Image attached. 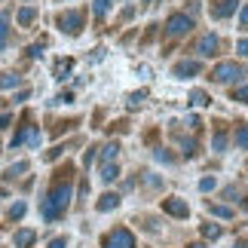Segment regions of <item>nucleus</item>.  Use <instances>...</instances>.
<instances>
[{"label":"nucleus","instance_id":"nucleus-1","mask_svg":"<svg viewBox=\"0 0 248 248\" xmlns=\"http://www.w3.org/2000/svg\"><path fill=\"white\" fill-rule=\"evenodd\" d=\"M71 166H64V171H59V178L52 181L49 193L43 196L40 202V215L46 217V221H59V217L68 212L71 205V196H74V184H71Z\"/></svg>","mask_w":248,"mask_h":248},{"label":"nucleus","instance_id":"nucleus-2","mask_svg":"<svg viewBox=\"0 0 248 248\" xmlns=\"http://www.w3.org/2000/svg\"><path fill=\"white\" fill-rule=\"evenodd\" d=\"M242 77H245V64H236V62H221L212 71L215 83H233V80H242Z\"/></svg>","mask_w":248,"mask_h":248},{"label":"nucleus","instance_id":"nucleus-3","mask_svg":"<svg viewBox=\"0 0 248 248\" xmlns=\"http://www.w3.org/2000/svg\"><path fill=\"white\" fill-rule=\"evenodd\" d=\"M55 25H59L68 37H77L83 31V13H77V9H64V13L55 16Z\"/></svg>","mask_w":248,"mask_h":248},{"label":"nucleus","instance_id":"nucleus-4","mask_svg":"<svg viewBox=\"0 0 248 248\" xmlns=\"http://www.w3.org/2000/svg\"><path fill=\"white\" fill-rule=\"evenodd\" d=\"M193 31V18H190L187 13H171L166 18V34L169 37H184Z\"/></svg>","mask_w":248,"mask_h":248},{"label":"nucleus","instance_id":"nucleus-5","mask_svg":"<svg viewBox=\"0 0 248 248\" xmlns=\"http://www.w3.org/2000/svg\"><path fill=\"white\" fill-rule=\"evenodd\" d=\"M104 248H135V236L126 227H117L113 233L104 236Z\"/></svg>","mask_w":248,"mask_h":248},{"label":"nucleus","instance_id":"nucleus-6","mask_svg":"<svg viewBox=\"0 0 248 248\" xmlns=\"http://www.w3.org/2000/svg\"><path fill=\"white\" fill-rule=\"evenodd\" d=\"M163 212L171 215V217H187L190 215V205L181 196H169V199H163Z\"/></svg>","mask_w":248,"mask_h":248},{"label":"nucleus","instance_id":"nucleus-7","mask_svg":"<svg viewBox=\"0 0 248 248\" xmlns=\"http://www.w3.org/2000/svg\"><path fill=\"white\" fill-rule=\"evenodd\" d=\"M199 71H202V64H199V62H190V59H184V62H178L175 68H171V77H181V80H187V77H196Z\"/></svg>","mask_w":248,"mask_h":248},{"label":"nucleus","instance_id":"nucleus-8","mask_svg":"<svg viewBox=\"0 0 248 248\" xmlns=\"http://www.w3.org/2000/svg\"><path fill=\"white\" fill-rule=\"evenodd\" d=\"M239 6V0H212V18H230Z\"/></svg>","mask_w":248,"mask_h":248},{"label":"nucleus","instance_id":"nucleus-9","mask_svg":"<svg viewBox=\"0 0 248 248\" xmlns=\"http://www.w3.org/2000/svg\"><path fill=\"white\" fill-rule=\"evenodd\" d=\"M215 49H217V37L215 34H202V37H199V43H196V52L199 55H205V59H208V55H215Z\"/></svg>","mask_w":248,"mask_h":248},{"label":"nucleus","instance_id":"nucleus-10","mask_svg":"<svg viewBox=\"0 0 248 248\" xmlns=\"http://www.w3.org/2000/svg\"><path fill=\"white\" fill-rule=\"evenodd\" d=\"M98 150H101V166L117 163V154H120V144H117V141H110V144H104V147H98Z\"/></svg>","mask_w":248,"mask_h":248},{"label":"nucleus","instance_id":"nucleus-11","mask_svg":"<svg viewBox=\"0 0 248 248\" xmlns=\"http://www.w3.org/2000/svg\"><path fill=\"white\" fill-rule=\"evenodd\" d=\"M117 205H120V196L117 193H104L95 208H98V212H110V208H117Z\"/></svg>","mask_w":248,"mask_h":248},{"label":"nucleus","instance_id":"nucleus-12","mask_svg":"<svg viewBox=\"0 0 248 248\" xmlns=\"http://www.w3.org/2000/svg\"><path fill=\"white\" fill-rule=\"evenodd\" d=\"M34 239H37L34 230H18V233H16V245H18V248H31Z\"/></svg>","mask_w":248,"mask_h":248},{"label":"nucleus","instance_id":"nucleus-13","mask_svg":"<svg viewBox=\"0 0 248 248\" xmlns=\"http://www.w3.org/2000/svg\"><path fill=\"white\" fill-rule=\"evenodd\" d=\"M16 18H18V25H22V28H28V25H31L34 18H37V9H34V6H22Z\"/></svg>","mask_w":248,"mask_h":248},{"label":"nucleus","instance_id":"nucleus-14","mask_svg":"<svg viewBox=\"0 0 248 248\" xmlns=\"http://www.w3.org/2000/svg\"><path fill=\"white\" fill-rule=\"evenodd\" d=\"M208 212H212L215 217H236V212L230 205H217V202H208Z\"/></svg>","mask_w":248,"mask_h":248},{"label":"nucleus","instance_id":"nucleus-15","mask_svg":"<svg viewBox=\"0 0 248 248\" xmlns=\"http://www.w3.org/2000/svg\"><path fill=\"white\" fill-rule=\"evenodd\" d=\"M9 40V13H0V49Z\"/></svg>","mask_w":248,"mask_h":248},{"label":"nucleus","instance_id":"nucleus-16","mask_svg":"<svg viewBox=\"0 0 248 248\" xmlns=\"http://www.w3.org/2000/svg\"><path fill=\"white\" fill-rule=\"evenodd\" d=\"M190 104H193V108H205V104H212V98H208L202 89H193L190 92Z\"/></svg>","mask_w":248,"mask_h":248},{"label":"nucleus","instance_id":"nucleus-17","mask_svg":"<svg viewBox=\"0 0 248 248\" xmlns=\"http://www.w3.org/2000/svg\"><path fill=\"white\" fill-rule=\"evenodd\" d=\"M120 175V169H117V163H108V166H101V181L104 184H110L113 178Z\"/></svg>","mask_w":248,"mask_h":248},{"label":"nucleus","instance_id":"nucleus-18","mask_svg":"<svg viewBox=\"0 0 248 248\" xmlns=\"http://www.w3.org/2000/svg\"><path fill=\"white\" fill-rule=\"evenodd\" d=\"M16 86H22V77H16V74H3L0 77V89H16Z\"/></svg>","mask_w":248,"mask_h":248},{"label":"nucleus","instance_id":"nucleus-19","mask_svg":"<svg viewBox=\"0 0 248 248\" xmlns=\"http://www.w3.org/2000/svg\"><path fill=\"white\" fill-rule=\"evenodd\" d=\"M212 147L217 150V154H221V150L227 147V132H224V129H217V132H215V138H212Z\"/></svg>","mask_w":248,"mask_h":248},{"label":"nucleus","instance_id":"nucleus-20","mask_svg":"<svg viewBox=\"0 0 248 248\" xmlns=\"http://www.w3.org/2000/svg\"><path fill=\"white\" fill-rule=\"evenodd\" d=\"M236 147L248 150V126H239V129H236Z\"/></svg>","mask_w":248,"mask_h":248},{"label":"nucleus","instance_id":"nucleus-21","mask_svg":"<svg viewBox=\"0 0 248 248\" xmlns=\"http://www.w3.org/2000/svg\"><path fill=\"white\" fill-rule=\"evenodd\" d=\"M95 16H98V18H104V16H108V9H110V0H95Z\"/></svg>","mask_w":248,"mask_h":248},{"label":"nucleus","instance_id":"nucleus-22","mask_svg":"<svg viewBox=\"0 0 248 248\" xmlns=\"http://www.w3.org/2000/svg\"><path fill=\"white\" fill-rule=\"evenodd\" d=\"M202 236H205V239H217V236H221V227H217V224H205Z\"/></svg>","mask_w":248,"mask_h":248},{"label":"nucleus","instance_id":"nucleus-23","mask_svg":"<svg viewBox=\"0 0 248 248\" xmlns=\"http://www.w3.org/2000/svg\"><path fill=\"white\" fill-rule=\"evenodd\" d=\"M71 71V59H62L59 64H55V77H59V80H64V74H68Z\"/></svg>","mask_w":248,"mask_h":248},{"label":"nucleus","instance_id":"nucleus-24","mask_svg":"<svg viewBox=\"0 0 248 248\" xmlns=\"http://www.w3.org/2000/svg\"><path fill=\"white\" fill-rule=\"evenodd\" d=\"M22 215H25V202H16V205H13V208L6 212V217H9V221H18Z\"/></svg>","mask_w":248,"mask_h":248},{"label":"nucleus","instance_id":"nucleus-25","mask_svg":"<svg viewBox=\"0 0 248 248\" xmlns=\"http://www.w3.org/2000/svg\"><path fill=\"white\" fill-rule=\"evenodd\" d=\"M22 171H28V163H16V166H9V169H6V178H18Z\"/></svg>","mask_w":248,"mask_h":248},{"label":"nucleus","instance_id":"nucleus-26","mask_svg":"<svg viewBox=\"0 0 248 248\" xmlns=\"http://www.w3.org/2000/svg\"><path fill=\"white\" fill-rule=\"evenodd\" d=\"M233 101H239V104H248V86H239V89L233 92Z\"/></svg>","mask_w":248,"mask_h":248},{"label":"nucleus","instance_id":"nucleus-27","mask_svg":"<svg viewBox=\"0 0 248 248\" xmlns=\"http://www.w3.org/2000/svg\"><path fill=\"white\" fill-rule=\"evenodd\" d=\"M239 28H242V31H248V3L239 9Z\"/></svg>","mask_w":248,"mask_h":248},{"label":"nucleus","instance_id":"nucleus-28","mask_svg":"<svg viewBox=\"0 0 248 248\" xmlns=\"http://www.w3.org/2000/svg\"><path fill=\"white\" fill-rule=\"evenodd\" d=\"M95 150H98V147H89V150H86V156H83V163H86V169H89V166L95 163V156H98V154H95Z\"/></svg>","mask_w":248,"mask_h":248},{"label":"nucleus","instance_id":"nucleus-29","mask_svg":"<svg viewBox=\"0 0 248 248\" xmlns=\"http://www.w3.org/2000/svg\"><path fill=\"white\" fill-rule=\"evenodd\" d=\"M156 159H159V163H175V156H171V154H166V150H163V147H159V150H156Z\"/></svg>","mask_w":248,"mask_h":248},{"label":"nucleus","instance_id":"nucleus-30","mask_svg":"<svg viewBox=\"0 0 248 248\" xmlns=\"http://www.w3.org/2000/svg\"><path fill=\"white\" fill-rule=\"evenodd\" d=\"M199 190H205V193L215 190V178H202V181H199Z\"/></svg>","mask_w":248,"mask_h":248},{"label":"nucleus","instance_id":"nucleus-31","mask_svg":"<svg viewBox=\"0 0 248 248\" xmlns=\"http://www.w3.org/2000/svg\"><path fill=\"white\" fill-rule=\"evenodd\" d=\"M141 98H144V92H135V95H132V98H129V108H132V110H135V108H138V104H141Z\"/></svg>","mask_w":248,"mask_h":248},{"label":"nucleus","instance_id":"nucleus-32","mask_svg":"<svg viewBox=\"0 0 248 248\" xmlns=\"http://www.w3.org/2000/svg\"><path fill=\"white\" fill-rule=\"evenodd\" d=\"M49 248H68V239H64V236H59V239L49 242Z\"/></svg>","mask_w":248,"mask_h":248},{"label":"nucleus","instance_id":"nucleus-33","mask_svg":"<svg viewBox=\"0 0 248 248\" xmlns=\"http://www.w3.org/2000/svg\"><path fill=\"white\" fill-rule=\"evenodd\" d=\"M184 154H187V156L196 154V141H184Z\"/></svg>","mask_w":248,"mask_h":248},{"label":"nucleus","instance_id":"nucleus-34","mask_svg":"<svg viewBox=\"0 0 248 248\" xmlns=\"http://www.w3.org/2000/svg\"><path fill=\"white\" fill-rule=\"evenodd\" d=\"M236 52H239V55H245V59H248V40H239V46H236Z\"/></svg>","mask_w":248,"mask_h":248},{"label":"nucleus","instance_id":"nucleus-35","mask_svg":"<svg viewBox=\"0 0 248 248\" xmlns=\"http://www.w3.org/2000/svg\"><path fill=\"white\" fill-rule=\"evenodd\" d=\"M71 98H74V95H71V92H62V95H59V98H55V104H68Z\"/></svg>","mask_w":248,"mask_h":248},{"label":"nucleus","instance_id":"nucleus-36","mask_svg":"<svg viewBox=\"0 0 248 248\" xmlns=\"http://www.w3.org/2000/svg\"><path fill=\"white\" fill-rule=\"evenodd\" d=\"M9 123H13V117H9V113H0V129H6Z\"/></svg>","mask_w":248,"mask_h":248},{"label":"nucleus","instance_id":"nucleus-37","mask_svg":"<svg viewBox=\"0 0 248 248\" xmlns=\"http://www.w3.org/2000/svg\"><path fill=\"white\" fill-rule=\"evenodd\" d=\"M233 248H248V242H245V239H239V242H236Z\"/></svg>","mask_w":248,"mask_h":248},{"label":"nucleus","instance_id":"nucleus-38","mask_svg":"<svg viewBox=\"0 0 248 248\" xmlns=\"http://www.w3.org/2000/svg\"><path fill=\"white\" fill-rule=\"evenodd\" d=\"M187 248H205V245L202 242H193V245H187Z\"/></svg>","mask_w":248,"mask_h":248},{"label":"nucleus","instance_id":"nucleus-39","mask_svg":"<svg viewBox=\"0 0 248 248\" xmlns=\"http://www.w3.org/2000/svg\"><path fill=\"white\" fill-rule=\"evenodd\" d=\"M242 208H248V196H245V199H242Z\"/></svg>","mask_w":248,"mask_h":248},{"label":"nucleus","instance_id":"nucleus-40","mask_svg":"<svg viewBox=\"0 0 248 248\" xmlns=\"http://www.w3.org/2000/svg\"><path fill=\"white\" fill-rule=\"evenodd\" d=\"M0 150H3V147H0Z\"/></svg>","mask_w":248,"mask_h":248},{"label":"nucleus","instance_id":"nucleus-41","mask_svg":"<svg viewBox=\"0 0 248 248\" xmlns=\"http://www.w3.org/2000/svg\"><path fill=\"white\" fill-rule=\"evenodd\" d=\"M0 104H3V101H0Z\"/></svg>","mask_w":248,"mask_h":248}]
</instances>
